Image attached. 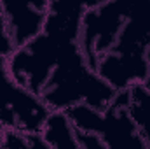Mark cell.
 Wrapping results in <instances>:
<instances>
[{
	"instance_id": "cell-2",
	"label": "cell",
	"mask_w": 150,
	"mask_h": 149,
	"mask_svg": "<svg viewBox=\"0 0 150 149\" xmlns=\"http://www.w3.org/2000/svg\"><path fill=\"white\" fill-rule=\"evenodd\" d=\"M49 112L51 109L37 93L11 75L7 56L0 54V126L40 133Z\"/></svg>"
},
{
	"instance_id": "cell-3",
	"label": "cell",
	"mask_w": 150,
	"mask_h": 149,
	"mask_svg": "<svg viewBox=\"0 0 150 149\" xmlns=\"http://www.w3.org/2000/svg\"><path fill=\"white\" fill-rule=\"evenodd\" d=\"M51 0H0L7 34L14 49L25 46L42 32Z\"/></svg>"
},
{
	"instance_id": "cell-1",
	"label": "cell",
	"mask_w": 150,
	"mask_h": 149,
	"mask_svg": "<svg viewBox=\"0 0 150 149\" xmlns=\"http://www.w3.org/2000/svg\"><path fill=\"white\" fill-rule=\"evenodd\" d=\"M77 130L96 133L103 139L107 148L138 146L147 148L131 112H129V91L120 90L115 93L113 100L103 109H94L86 104H79L67 109Z\"/></svg>"
},
{
	"instance_id": "cell-5",
	"label": "cell",
	"mask_w": 150,
	"mask_h": 149,
	"mask_svg": "<svg viewBox=\"0 0 150 149\" xmlns=\"http://www.w3.org/2000/svg\"><path fill=\"white\" fill-rule=\"evenodd\" d=\"M129 91V112L145 139L147 148H150V88L143 82H136L127 88Z\"/></svg>"
},
{
	"instance_id": "cell-4",
	"label": "cell",
	"mask_w": 150,
	"mask_h": 149,
	"mask_svg": "<svg viewBox=\"0 0 150 149\" xmlns=\"http://www.w3.org/2000/svg\"><path fill=\"white\" fill-rule=\"evenodd\" d=\"M40 135L44 137L47 148H79L77 128L65 111H51Z\"/></svg>"
}]
</instances>
